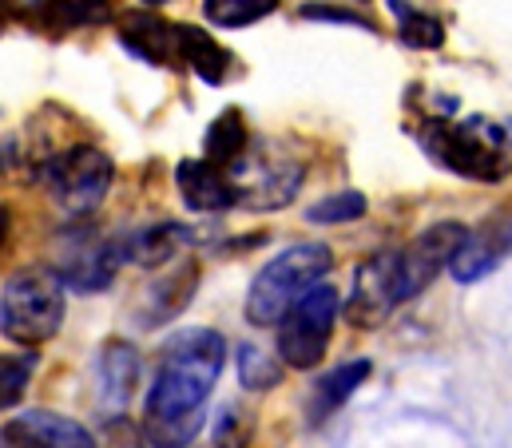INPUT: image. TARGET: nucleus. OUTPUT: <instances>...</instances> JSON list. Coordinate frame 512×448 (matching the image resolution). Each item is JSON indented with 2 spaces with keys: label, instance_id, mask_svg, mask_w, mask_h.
<instances>
[{
  "label": "nucleus",
  "instance_id": "5",
  "mask_svg": "<svg viewBox=\"0 0 512 448\" xmlns=\"http://www.w3.org/2000/svg\"><path fill=\"white\" fill-rule=\"evenodd\" d=\"M40 179H44V187L56 199L60 211L88 215V211H96L108 199L116 167H112L108 151H100L92 143H72V147H64V151L44 159Z\"/></svg>",
  "mask_w": 512,
  "mask_h": 448
},
{
  "label": "nucleus",
  "instance_id": "9",
  "mask_svg": "<svg viewBox=\"0 0 512 448\" xmlns=\"http://www.w3.org/2000/svg\"><path fill=\"white\" fill-rule=\"evenodd\" d=\"M124 262V242L120 238H104L96 230H72L68 242L60 246V282L68 290H80V294H96V290H108L116 270Z\"/></svg>",
  "mask_w": 512,
  "mask_h": 448
},
{
  "label": "nucleus",
  "instance_id": "22",
  "mask_svg": "<svg viewBox=\"0 0 512 448\" xmlns=\"http://www.w3.org/2000/svg\"><path fill=\"white\" fill-rule=\"evenodd\" d=\"M393 16H397V32L409 48H441L445 44V24L437 16H429L425 8H413L409 0H389Z\"/></svg>",
  "mask_w": 512,
  "mask_h": 448
},
{
  "label": "nucleus",
  "instance_id": "18",
  "mask_svg": "<svg viewBox=\"0 0 512 448\" xmlns=\"http://www.w3.org/2000/svg\"><path fill=\"white\" fill-rule=\"evenodd\" d=\"M135 377H139V357L128 341H108L100 353V397L108 401V409H124L128 397L135 393Z\"/></svg>",
  "mask_w": 512,
  "mask_h": 448
},
{
  "label": "nucleus",
  "instance_id": "8",
  "mask_svg": "<svg viewBox=\"0 0 512 448\" xmlns=\"http://www.w3.org/2000/svg\"><path fill=\"white\" fill-rule=\"evenodd\" d=\"M469 226L449 219V223H433L429 230H421L409 246L397 250V282H401V302L417 298L429 290V282H437L441 270H453L457 254L469 242Z\"/></svg>",
  "mask_w": 512,
  "mask_h": 448
},
{
  "label": "nucleus",
  "instance_id": "2",
  "mask_svg": "<svg viewBox=\"0 0 512 448\" xmlns=\"http://www.w3.org/2000/svg\"><path fill=\"white\" fill-rule=\"evenodd\" d=\"M425 151L453 175L473 183H501L512 175V123L493 115H465L449 123L445 115L429 119L417 135Z\"/></svg>",
  "mask_w": 512,
  "mask_h": 448
},
{
  "label": "nucleus",
  "instance_id": "6",
  "mask_svg": "<svg viewBox=\"0 0 512 448\" xmlns=\"http://www.w3.org/2000/svg\"><path fill=\"white\" fill-rule=\"evenodd\" d=\"M227 175H231L235 199L243 207H251V211H278V207H286L298 195L302 179H306L302 163L282 155L270 143H251L243 151V159L235 167H227Z\"/></svg>",
  "mask_w": 512,
  "mask_h": 448
},
{
  "label": "nucleus",
  "instance_id": "10",
  "mask_svg": "<svg viewBox=\"0 0 512 448\" xmlns=\"http://www.w3.org/2000/svg\"><path fill=\"white\" fill-rule=\"evenodd\" d=\"M397 306H401L397 250H378L354 274V286H350V298H346V318L358 330H378Z\"/></svg>",
  "mask_w": 512,
  "mask_h": 448
},
{
  "label": "nucleus",
  "instance_id": "1",
  "mask_svg": "<svg viewBox=\"0 0 512 448\" xmlns=\"http://www.w3.org/2000/svg\"><path fill=\"white\" fill-rule=\"evenodd\" d=\"M227 341L215 330H183L163 345L155 385L147 393L143 441L151 448H187L203 429V405L223 373Z\"/></svg>",
  "mask_w": 512,
  "mask_h": 448
},
{
  "label": "nucleus",
  "instance_id": "4",
  "mask_svg": "<svg viewBox=\"0 0 512 448\" xmlns=\"http://www.w3.org/2000/svg\"><path fill=\"white\" fill-rule=\"evenodd\" d=\"M64 322V282L52 270L28 266L16 270L4 282L0 294V334L16 345H44L48 337H56Z\"/></svg>",
  "mask_w": 512,
  "mask_h": 448
},
{
  "label": "nucleus",
  "instance_id": "14",
  "mask_svg": "<svg viewBox=\"0 0 512 448\" xmlns=\"http://www.w3.org/2000/svg\"><path fill=\"white\" fill-rule=\"evenodd\" d=\"M175 44H179V68L195 72L203 84H227V72H231V52L207 32V28H195V24H175Z\"/></svg>",
  "mask_w": 512,
  "mask_h": 448
},
{
  "label": "nucleus",
  "instance_id": "27",
  "mask_svg": "<svg viewBox=\"0 0 512 448\" xmlns=\"http://www.w3.org/2000/svg\"><path fill=\"white\" fill-rule=\"evenodd\" d=\"M251 433H255L251 417L239 405H227L219 425H215V448H247L251 445Z\"/></svg>",
  "mask_w": 512,
  "mask_h": 448
},
{
  "label": "nucleus",
  "instance_id": "11",
  "mask_svg": "<svg viewBox=\"0 0 512 448\" xmlns=\"http://www.w3.org/2000/svg\"><path fill=\"white\" fill-rule=\"evenodd\" d=\"M0 448H96L92 433L60 413L28 409L0 429Z\"/></svg>",
  "mask_w": 512,
  "mask_h": 448
},
{
  "label": "nucleus",
  "instance_id": "25",
  "mask_svg": "<svg viewBox=\"0 0 512 448\" xmlns=\"http://www.w3.org/2000/svg\"><path fill=\"white\" fill-rule=\"evenodd\" d=\"M239 381H243V389H274L278 381H282V365L266 353V349H258V345H243L239 349Z\"/></svg>",
  "mask_w": 512,
  "mask_h": 448
},
{
  "label": "nucleus",
  "instance_id": "19",
  "mask_svg": "<svg viewBox=\"0 0 512 448\" xmlns=\"http://www.w3.org/2000/svg\"><path fill=\"white\" fill-rule=\"evenodd\" d=\"M512 246V230H481V234H469V242H465V250L457 254V262H453V278L457 282H477V278H485L489 270H497V262L509 254Z\"/></svg>",
  "mask_w": 512,
  "mask_h": 448
},
{
  "label": "nucleus",
  "instance_id": "16",
  "mask_svg": "<svg viewBox=\"0 0 512 448\" xmlns=\"http://www.w3.org/2000/svg\"><path fill=\"white\" fill-rule=\"evenodd\" d=\"M195 286H199V262H179L163 282H155L151 290H147V310H143V326L151 330V326H159V322H167V318H175L187 302H191V294H195Z\"/></svg>",
  "mask_w": 512,
  "mask_h": 448
},
{
  "label": "nucleus",
  "instance_id": "3",
  "mask_svg": "<svg viewBox=\"0 0 512 448\" xmlns=\"http://www.w3.org/2000/svg\"><path fill=\"white\" fill-rule=\"evenodd\" d=\"M330 266H334V254L322 242H298V246L274 254L251 282L247 322L251 326H278L314 286H322Z\"/></svg>",
  "mask_w": 512,
  "mask_h": 448
},
{
  "label": "nucleus",
  "instance_id": "12",
  "mask_svg": "<svg viewBox=\"0 0 512 448\" xmlns=\"http://www.w3.org/2000/svg\"><path fill=\"white\" fill-rule=\"evenodd\" d=\"M175 183H179L183 203L199 215H219V211L239 203L235 187H231V175L223 167H215L211 159H183L175 167Z\"/></svg>",
  "mask_w": 512,
  "mask_h": 448
},
{
  "label": "nucleus",
  "instance_id": "28",
  "mask_svg": "<svg viewBox=\"0 0 512 448\" xmlns=\"http://www.w3.org/2000/svg\"><path fill=\"white\" fill-rule=\"evenodd\" d=\"M302 12H306V16H322V20H346V24L374 28V20H366V16H358V12H338V8H330V4H306Z\"/></svg>",
  "mask_w": 512,
  "mask_h": 448
},
{
  "label": "nucleus",
  "instance_id": "23",
  "mask_svg": "<svg viewBox=\"0 0 512 448\" xmlns=\"http://www.w3.org/2000/svg\"><path fill=\"white\" fill-rule=\"evenodd\" d=\"M278 8V0H203V16L215 28H247L266 20Z\"/></svg>",
  "mask_w": 512,
  "mask_h": 448
},
{
  "label": "nucleus",
  "instance_id": "24",
  "mask_svg": "<svg viewBox=\"0 0 512 448\" xmlns=\"http://www.w3.org/2000/svg\"><path fill=\"white\" fill-rule=\"evenodd\" d=\"M36 373L32 353H0V409H16Z\"/></svg>",
  "mask_w": 512,
  "mask_h": 448
},
{
  "label": "nucleus",
  "instance_id": "31",
  "mask_svg": "<svg viewBox=\"0 0 512 448\" xmlns=\"http://www.w3.org/2000/svg\"><path fill=\"white\" fill-rule=\"evenodd\" d=\"M0 24H4V12H0Z\"/></svg>",
  "mask_w": 512,
  "mask_h": 448
},
{
  "label": "nucleus",
  "instance_id": "15",
  "mask_svg": "<svg viewBox=\"0 0 512 448\" xmlns=\"http://www.w3.org/2000/svg\"><path fill=\"white\" fill-rule=\"evenodd\" d=\"M370 361L366 357H358V361H346V365H338V369H330L318 385H314V393H310V425H322L326 417H334L350 397H354V389H362V381L370 377Z\"/></svg>",
  "mask_w": 512,
  "mask_h": 448
},
{
  "label": "nucleus",
  "instance_id": "26",
  "mask_svg": "<svg viewBox=\"0 0 512 448\" xmlns=\"http://www.w3.org/2000/svg\"><path fill=\"white\" fill-rule=\"evenodd\" d=\"M366 215V195L362 191H338V195H326L322 203H314L306 211V219L318 226H338V223H354Z\"/></svg>",
  "mask_w": 512,
  "mask_h": 448
},
{
  "label": "nucleus",
  "instance_id": "21",
  "mask_svg": "<svg viewBox=\"0 0 512 448\" xmlns=\"http://www.w3.org/2000/svg\"><path fill=\"white\" fill-rule=\"evenodd\" d=\"M112 16V0H44V24L56 32L92 28Z\"/></svg>",
  "mask_w": 512,
  "mask_h": 448
},
{
  "label": "nucleus",
  "instance_id": "13",
  "mask_svg": "<svg viewBox=\"0 0 512 448\" xmlns=\"http://www.w3.org/2000/svg\"><path fill=\"white\" fill-rule=\"evenodd\" d=\"M120 40L139 60L155 68H179V44H175V24L151 16V12H131L120 20Z\"/></svg>",
  "mask_w": 512,
  "mask_h": 448
},
{
  "label": "nucleus",
  "instance_id": "29",
  "mask_svg": "<svg viewBox=\"0 0 512 448\" xmlns=\"http://www.w3.org/2000/svg\"><path fill=\"white\" fill-rule=\"evenodd\" d=\"M8 226H12V219H8V211L0 207V246H4V238H8Z\"/></svg>",
  "mask_w": 512,
  "mask_h": 448
},
{
  "label": "nucleus",
  "instance_id": "30",
  "mask_svg": "<svg viewBox=\"0 0 512 448\" xmlns=\"http://www.w3.org/2000/svg\"><path fill=\"white\" fill-rule=\"evenodd\" d=\"M143 4H167V0H143Z\"/></svg>",
  "mask_w": 512,
  "mask_h": 448
},
{
  "label": "nucleus",
  "instance_id": "20",
  "mask_svg": "<svg viewBox=\"0 0 512 448\" xmlns=\"http://www.w3.org/2000/svg\"><path fill=\"white\" fill-rule=\"evenodd\" d=\"M251 147V131H247V119L239 108H227L211 127H207V139H203V159H211L215 167H235L243 159V151Z\"/></svg>",
  "mask_w": 512,
  "mask_h": 448
},
{
  "label": "nucleus",
  "instance_id": "7",
  "mask_svg": "<svg viewBox=\"0 0 512 448\" xmlns=\"http://www.w3.org/2000/svg\"><path fill=\"white\" fill-rule=\"evenodd\" d=\"M338 322V290L334 286H314L282 322H278V357L290 369H314L330 345Z\"/></svg>",
  "mask_w": 512,
  "mask_h": 448
},
{
  "label": "nucleus",
  "instance_id": "17",
  "mask_svg": "<svg viewBox=\"0 0 512 448\" xmlns=\"http://www.w3.org/2000/svg\"><path fill=\"white\" fill-rule=\"evenodd\" d=\"M187 238H191V234L179 223L143 226V230H135L128 238H120V242H124V262H135V266H163V262H171V258L183 250Z\"/></svg>",
  "mask_w": 512,
  "mask_h": 448
}]
</instances>
